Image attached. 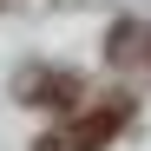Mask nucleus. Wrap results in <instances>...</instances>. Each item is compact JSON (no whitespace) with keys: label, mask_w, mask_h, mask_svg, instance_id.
Returning <instances> with one entry per match:
<instances>
[{"label":"nucleus","mask_w":151,"mask_h":151,"mask_svg":"<svg viewBox=\"0 0 151 151\" xmlns=\"http://www.w3.org/2000/svg\"><path fill=\"white\" fill-rule=\"evenodd\" d=\"M27 99L33 105H79V72H33Z\"/></svg>","instance_id":"nucleus-2"},{"label":"nucleus","mask_w":151,"mask_h":151,"mask_svg":"<svg viewBox=\"0 0 151 151\" xmlns=\"http://www.w3.org/2000/svg\"><path fill=\"white\" fill-rule=\"evenodd\" d=\"M145 46H151V33L138 27V20H118L112 40H105V59H112V66H125V59L138 66V59H145Z\"/></svg>","instance_id":"nucleus-3"},{"label":"nucleus","mask_w":151,"mask_h":151,"mask_svg":"<svg viewBox=\"0 0 151 151\" xmlns=\"http://www.w3.org/2000/svg\"><path fill=\"white\" fill-rule=\"evenodd\" d=\"M125 118H132V105L125 99H112V105H92V112H79V118H66V125H53L33 151H105L118 132H125Z\"/></svg>","instance_id":"nucleus-1"}]
</instances>
